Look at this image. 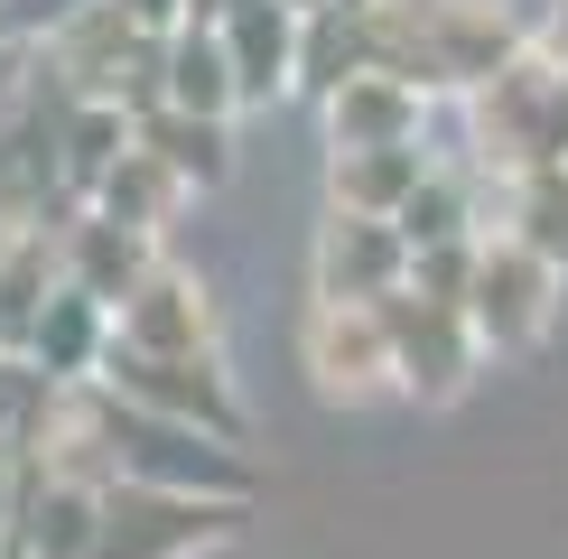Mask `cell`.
Here are the masks:
<instances>
[{
	"instance_id": "8",
	"label": "cell",
	"mask_w": 568,
	"mask_h": 559,
	"mask_svg": "<svg viewBox=\"0 0 568 559\" xmlns=\"http://www.w3.org/2000/svg\"><path fill=\"white\" fill-rule=\"evenodd\" d=\"M103 345H112V308H103V298H84L75 280H57V289L38 298L19 355H29V373H47L57 392H84L93 373H103Z\"/></svg>"
},
{
	"instance_id": "22",
	"label": "cell",
	"mask_w": 568,
	"mask_h": 559,
	"mask_svg": "<svg viewBox=\"0 0 568 559\" xmlns=\"http://www.w3.org/2000/svg\"><path fill=\"white\" fill-rule=\"evenodd\" d=\"M65 10H84V0H29V10H19V38H47Z\"/></svg>"
},
{
	"instance_id": "19",
	"label": "cell",
	"mask_w": 568,
	"mask_h": 559,
	"mask_svg": "<svg viewBox=\"0 0 568 559\" xmlns=\"http://www.w3.org/2000/svg\"><path fill=\"white\" fill-rule=\"evenodd\" d=\"M345 75H364V10H307L298 19V75H290V93H307V103H326Z\"/></svg>"
},
{
	"instance_id": "10",
	"label": "cell",
	"mask_w": 568,
	"mask_h": 559,
	"mask_svg": "<svg viewBox=\"0 0 568 559\" xmlns=\"http://www.w3.org/2000/svg\"><path fill=\"white\" fill-rule=\"evenodd\" d=\"M159 262V233H131V224H103V215H65L57 224V280H75L84 298H103V308H122V298L150 280Z\"/></svg>"
},
{
	"instance_id": "3",
	"label": "cell",
	"mask_w": 568,
	"mask_h": 559,
	"mask_svg": "<svg viewBox=\"0 0 568 559\" xmlns=\"http://www.w3.org/2000/svg\"><path fill=\"white\" fill-rule=\"evenodd\" d=\"M373 308H383V345H392V392L447 410L466 383H476L485 345H476V326H466L457 298H429V289H410V280H400V289L373 298Z\"/></svg>"
},
{
	"instance_id": "20",
	"label": "cell",
	"mask_w": 568,
	"mask_h": 559,
	"mask_svg": "<svg viewBox=\"0 0 568 559\" xmlns=\"http://www.w3.org/2000/svg\"><path fill=\"white\" fill-rule=\"evenodd\" d=\"M392 233L410 252H438V243H476L485 215H476V177H457V169H429L410 186V205L392 215Z\"/></svg>"
},
{
	"instance_id": "23",
	"label": "cell",
	"mask_w": 568,
	"mask_h": 559,
	"mask_svg": "<svg viewBox=\"0 0 568 559\" xmlns=\"http://www.w3.org/2000/svg\"><path fill=\"white\" fill-rule=\"evenodd\" d=\"M10 504H19V448L0 438V531H10Z\"/></svg>"
},
{
	"instance_id": "14",
	"label": "cell",
	"mask_w": 568,
	"mask_h": 559,
	"mask_svg": "<svg viewBox=\"0 0 568 559\" xmlns=\"http://www.w3.org/2000/svg\"><path fill=\"white\" fill-rule=\"evenodd\" d=\"M429 140H383V150H336L326 159V196H336V215H400L410 205V186L429 177Z\"/></svg>"
},
{
	"instance_id": "16",
	"label": "cell",
	"mask_w": 568,
	"mask_h": 559,
	"mask_svg": "<svg viewBox=\"0 0 568 559\" xmlns=\"http://www.w3.org/2000/svg\"><path fill=\"white\" fill-rule=\"evenodd\" d=\"M485 233H513L523 252H540L550 271H568V169L559 159L513 169L504 177V224H485Z\"/></svg>"
},
{
	"instance_id": "6",
	"label": "cell",
	"mask_w": 568,
	"mask_h": 559,
	"mask_svg": "<svg viewBox=\"0 0 568 559\" xmlns=\"http://www.w3.org/2000/svg\"><path fill=\"white\" fill-rule=\"evenodd\" d=\"M298 355H307V383L326 402H373L392 392V345H383V308L373 298H317L298 326Z\"/></svg>"
},
{
	"instance_id": "1",
	"label": "cell",
	"mask_w": 568,
	"mask_h": 559,
	"mask_svg": "<svg viewBox=\"0 0 568 559\" xmlns=\"http://www.w3.org/2000/svg\"><path fill=\"white\" fill-rule=\"evenodd\" d=\"M65 419H75V438L93 448L112 485H150V495H196V504H252L262 495V476H252V457L233 448V438H205L186 429V419H159L140 402H112V392H65Z\"/></svg>"
},
{
	"instance_id": "24",
	"label": "cell",
	"mask_w": 568,
	"mask_h": 559,
	"mask_svg": "<svg viewBox=\"0 0 568 559\" xmlns=\"http://www.w3.org/2000/svg\"><path fill=\"white\" fill-rule=\"evenodd\" d=\"M280 10H298V19H307V10H326V0H280Z\"/></svg>"
},
{
	"instance_id": "13",
	"label": "cell",
	"mask_w": 568,
	"mask_h": 559,
	"mask_svg": "<svg viewBox=\"0 0 568 559\" xmlns=\"http://www.w3.org/2000/svg\"><path fill=\"white\" fill-rule=\"evenodd\" d=\"M159 103L169 112H205V122H233V57L215 38V10H186L178 29H159Z\"/></svg>"
},
{
	"instance_id": "15",
	"label": "cell",
	"mask_w": 568,
	"mask_h": 559,
	"mask_svg": "<svg viewBox=\"0 0 568 559\" xmlns=\"http://www.w3.org/2000/svg\"><path fill=\"white\" fill-rule=\"evenodd\" d=\"M131 140L159 159L178 186H224V169H233V122H205V112H169V103H150L131 122Z\"/></svg>"
},
{
	"instance_id": "26",
	"label": "cell",
	"mask_w": 568,
	"mask_h": 559,
	"mask_svg": "<svg viewBox=\"0 0 568 559\" xmlns=\"http://www.w3.org/2000/svg\"><path fill=\"white\" fill-rule=\"evenodd\" d=\"M196 10H215V0H196Z\"/></svg>"
},
{
	"instance_id": "2",
	"label": "cell",
	"mask_w": 568,
	"mask_h": 559,
	"mask_svg": "<svg viewBox=\"0 0 568 559\" xmlns=\"http://www.w3.org/2000/svg\"><path fill=\"white\" fill-rule=\"evenodd\" d=\"M93 392L140 402V410H159V419H186V429L233 438V448H243V392H233V373H224L215 345H205V355H140V345L112 336V345H103V373H93Z\"/></svg>"
},
{
	"instance_id": "4",
	"label": "cell",
	"mask_w": 568,
	"mask_h": 559,
	"mask_svg": "<svg viewBox=\"0 0 568 559\" xmlns=\"http://www.w3.org/2000/svg\"><path fill=\"white\" fill-rule=\"evenodd\" d=\"M559 280L540 252H523L513 233H476V262H466V326H476V345L485 355H523V345L550 336V317H559Z\"/></svg>"
},
{
	"instance_id": "25",
	"label": "cell",
	"mask_w": 568,
	"mask_h": 559,
	"mask_svg": "<svg viewBox=\"0 0 568 559\" xmlns=\"http://www.w3.org/2000/svg\"><path fill=\"white\" fill-rule=\"evenodd\" d=\"M336 10H373V0H336Z\"/></svg>"
},
{
	"instance_id": "18",
	"label": "cell",
	"mask_w": 568,
	"mask_h": 559,
	"mask_svg": "<svg viewBox=\"0 0 568 559\" xmlns=\"http://www.w3.org/2000/svg\"><path fill=\"white\" fill-rule=\"evenodd\" d=\"M122 150H131V112L122 103H75V93H65V112H57V186H65V205H84L93 177H103Z\"/></svg>"
},
{
	"instance_id": "5",
	"label": "cell",
	"mask_w": 568,
	"mask_h": 559,
	"mask_svg": "<svg viewBox=\"0 0 568 559\" xmlns=\"http://www.w3.org/2000/svg\"><path fill=\"white\" fill-rule=\"evenodd\" d=\"M243 522V504H196V495H150V485H103V522L84 559H186Z\"/></svg>"
},
{
	"instance_id": "12",
	"label": "cell",
	"mask_w": 568,
	"mask_h": 559,
	"mask_svg": "<svg viewBox=\"0 0 568 559\" xmlns=\"http://www.w3.org/2000/svg\"><path fill=\"white\" fill-rule=\"evenodd\" d=\"M326 150H383V140H429V93L400 84V75H345L326 93Z\"/></svg>"
},
{
	"instance_id": "11",
	"label": "cell",
	"mask_w": 568,
	"mask_h": 559,
	"mask_svg": "<svg viewBox=\"0 0 568 559\" xmlns=\"http://www.w3.org/2000/svg\"><path fill=\"white\" fill-rule=\"evenodd\" d=\"M410 280V243L392 215H326L317 233V298H392Z\"/></svg>"
},
{
	"instance_id": "17",
	"label": "cell",
	"mask_w": 568,
	"mask_h": 559,
	"mask_svg": "<svg viewBox=\"0 0 568 559\" xmlns=\"http://www.w3.org/2000/svg\"><path fill=\"white\" fill-rule=\"evenodd\" d=\"M178 196H186V186H178V177H169V169H159V159H150V150H140V140H131V150L112 159L103 177H93L84 215H103V224H131V233H169Z\"/></svg>"
},
{
	"instance_id": "9",
	"label": "cell",
	"mask_w": 568,
	"mask_h": 559,
	"mask_svg": "<svg viewBox=\"0 0 568 559\" xmlns=\"http://www.w3.org/2000/svg\"><path fill=\"white\" fill-rule=\"evenodd\" d=\"M215 38L233 57V103H280L298 75V10L280 0H215Z\"/></svg>"
},
{
	"instance_id": "21",
	"label": "cell",
	"mask_w": 568,
	"mask_h": 559,
	"mask_svg": "<svg viewBox=\"0 0 568 559\" xmlns=\"http://www.w3.org/2000/svg\"><path fill=\"white\" fill-rule=\"evenodd\" d=\"M112 10H122L131 29H150V38H159V29H178V19L196 10V0H112Z\"/></svg>"
},
{
	"instance_id": "7",
	"label": "cell",
	"mask_w": 568,
	"mask_h": 559,
	"mask_svg": "<svg viewBox=\"0 0 568 559\" xmlns=\"http://www.w3.org/2000/svg\"><path fill=\"white\" fill-rule=\"evenodd\" d=\"M112 336L140 345V355H205L215 345V289L178 262H150V280L112 308Z\"/></svg>"
}]
</instances>
